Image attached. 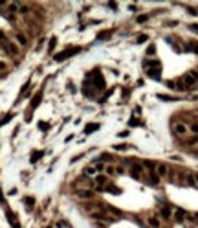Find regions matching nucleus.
I'll return each mask as SVG.
<instances>
[{
    "instance_id": "f257e3e1",
    "label": "nucleus",
    "mask_w": 198,
    "mask_h": 228,
    "mask_svg": "<svg viewBox=\"0 0 198 228\" xmlns=\"http://www.w3.org/2000/svg\"><path fill=\"white\" fill-rule=\"evenodd\" d=\"M79 50H81V48H70V50H64V52H61V53L55 55V61H64L68 57H72V55H75Z\"/></svg>"
},
{
    "instance_id": "f03ea898",
    "label": "nucleus",
    "mask_w": 198,
    "mask_h": 228,
    "mask_svg": "<svg viewBox=\"0 0 198 228\" xmlns=\"http://www.w3.org/2000/svg\"><path fill=\"white\" fill-rule=\"evenodd\" d=\"M167 173H169V168L165 164H158V165H156V175H158V177H165Z\"/></svg>"
},
{
    "instance_id": "7ed1b4c3",
    "label": "nucleus",
    "mask_w": 198,
    "mask_h": 228,
    "mask_svg": "<svg viewBox=\"0 0 198 228\" xmlns=\"http://www.w3.org/2000/svg\"><path fill=\"white\" fill-rule=\"evenodd\" d=\"M174 133L178 136H183V134H187V127L183 123H174Z\"/></svg>"
},
{
    "instance_id": "20e7f679",
    "label": "nucleus",
    "mask_w": 198,
    "mask_h": 228,
    "mask_svg": "<svg viewBox=\"0 0 198 228\" xmlns=\"http://www.w3.org/2000/svg\"><path fill=\"white\" fill-rule=\"evenodd\" d=\"M152 66H160V61L158 59H145L143 61V68H149V70H151Z\"/></svg>"
},
{
    "instance_id": "39448f33",
    "label": "nucleus",
    "mask_w": 198,
    "mask_h": 228,
    "mask_svg": "<svg viewBox=\"0 0 198 228\" xmlns=\"http://www.w3.org/2000/svg\"><path fill=\"white\" fill-rule=\"evenodd\" d=\"M4 48H6V52L11 53V55H17V53H18L17 44H13V43H6V44H4Z\"/></svg>"
},
{
    "instance_id": "423d86ee",
    "label": "nucleus",
    "mask_w": 198,
    "mask_h": 228,
    "mask_svg": "<svg viewBox=\"0 0 198 228\" xmlns=\"http://www.w3.org/2000/svg\"><path fill=\"white\" fill-rule=\"evenodd\" d=\"M77 197H79V199H88V201H90V199L94 197V191H90V190H81V191H77Z\"/></svg>"
},
{
    "instance_id": "0eeeda50",
    "label": "nucleus",
    "mask_w": 198,
    "mask_h": 228,
    "mask_svg": "<svg viewBox=\"0 0 198 228\" xmlns=\"http://www.w3.org/2000/svg\"><path fill=\"white\" fill-rule=\"evenodd\" d=\"M106 193H114V195H119V193H121V190L118 188V186H114V184H108V186H105V188H103Z\"/></svg>"
},
{
    "instance_id": "6e6552de",
    "label": "nucleus",
    "mask_w": 198,
    "mask_h": 228,
    "mask_svg": "<svg viewBox=\"0 0 198 228\" xmlns=\"http://www.w3.org/2000/svg\"><path fill=\"white\" fill-rule=\"evenodd\" d=\"M147 74H149V77H151V79H156V81H160V79H161V75H160V68H158V70H156V68H151V70H149Z\"/></svg>"
},
{
    "instance_id": "1a4fd4ad",
    "label": "nucleus",
    "mask_w": 198,
    "mask_h": 228,
    "mask_svg": "<svg viewBox=\"0 0 198 228\" xmlns=\"http://www.w3.org/2000/svg\"><path fill=\"white\" fill-rule=\"evenodd\" d=\"M112 33H114V30H106V31H101V33H97V40H106L108 37H112Z\"/></svg>"
},
{
    "instance_id": "9d476101",
    "label": "nucleus",
    "mask_w": 198,
    "mask_h": 228,
    "mask_svg": "<svg viewBox=\"0 0 198 228\" xmlns=\"http://www.w3.org/2000/svg\"><path fill=\"white\" fill-rule=\"evenodd\" d=\"M99 129V123H88V125L85 127V134H92L94 131Z\"/></svg>"
},
{
    "instance_id": "9b49d317",
    "label": "nucleus",
    "mask_w": 198,
    "mask_h": 228,
    "mask_svg": "<svg viewBox=\"0 0 198 228\" xmlns=\"http://www.w3.org/2000/svg\"><path fill=\"white\" fill-rule=\"evenodd\" d=\"M95 182H97L99 188H103V186L106 184V177L105 175H95Z\"/></svg>"
},
{
    "instance_id": "f8f14e48",
    "label": "nucleus",
    "mask_w": 198,
    "mask_h": 228,
    "mask_svg": "<svg viewBox=\"0 0 198 228\" xmlns=\"http://www.w3.org/2000/svg\"><path fill=\"white\" fill-rule=\"evenodd\" d=\"M183 217H185V212H183V210H176V212H174V219L178 221V223H182Z\"/></svg>"
},
{
    "instance_id": "ddd939ff",
    "label": "nucleus",
    "mask_w": 198,
    "mask_h": 228,
    "mask_svg": "<svg viewBox=\"0 0 198 228\" xmlns=\"http://www.w3.org/2000/svg\"><path fill=\"white\" fill-rule=\"evenodd\" d=\"M147 221H149V226H152V228H160V221H158V217H149Z\"/></svg>"
},
{
    "instance_id": "4468645a",
    "label": "nucleus",
    "mask_w": 198,
    "mask_h": 228,
    "mask_svg": "<svg viewBox=\"0 0 198 228\" xmlns=\"http://www.w3.org/2000/svg\"><path fill=\"white\" fill-rule=\"evenodd\" d=\"M86 175H97L95 165H88V168H85V177H86Z\"/></svg>"
},
{
    "instance_id": "2eb2a0df",
    "label": "nucleus",
    "mask_w": 198,
    "mask_h": 228,
    "mask_svg": "<svg viewBox=\"0 0 198 228\" xmlns=\"http://www.w3.org/2000/svg\"><path fill=\"white\" fill-rule=\"evenodd\" d=\"M17 40H18V44H20V46H26V44H28V39H26L22 33H17Z\"/></svg>"
},
{
    "instance_id": "dca6fc26",
    "label": "nucleus",
    "mask_w": 198,
    "mask_h": 228,
    "mask_svg": "<svg viewBox=\"0 0 198 228\" xmlns=\"http://www.w3.org/2000/svg\"><path fill=\"white\" fill-rule=\"evenodd\" d=\"M92 217L94 219H99V221H105L106 219V215H105V213H101V212H92ZM108 221V219H106Z\"/></svg>"
},
{
    "instance_id": "f3484780",
    "label": "nucleus",
    "mask_w": 198,
    "mask_h": 228,
    "mask_svg": "<svg viewBox=\"0 0 198 228\" xmlns=\"http://www.w3.org/2000/svg\"><path fill=\"white\" fill-rule=\"evenodd\" d=\"M40 98H42V94L39 92V94L35 96V98H33V101H31V109H35V107L39 105V103H40Z\"/></svg>"
},
{
    "instance_id": "a211bd4d",
    "label": "nucleus",
    "mask_w": 198,
    "mask_h": 228,
    "mask_svg": "<svg viewBox=\"0 0 198 228\" xmlns=\"http://www.w3.org/2000/svg\"><path fill=\"white\" fill-rule=\"evenodd\" d=\"M108 212L114 213V215H118V217H123V212H121V210H118V208H114V206H108Z\"/></svg>"
},
{
    "instance_id": "6ab92c4d",
    "label": "nucleus",
    "mask_w": 198,
    "mask_h": 228,
    "mask_svg": "<svg viewBox=\"0 0 198 228\" xmlns=\"http://www.w3.org/2000/svg\"><path fill=\"white\" fill-rule=\"evenodd\" d=\"M158 99H161V101H174L176 98H173V96H165V94H158Z\"/></svg>"
},
{
    "instance_id": "aec40b11",
    "label": "nucleus",
    "mask_w": 198,
    "mask_h": 228,
    "mask_svg": "<svg viewBox=\"0 0 198 228\" xmlns=\"http://www.w3.org/2000/svg\"><path fill=\"white\" fill-rule=\"evenodd\" d=\"M128 147H130L128 143H118V146H114V149H116V151H127Z\"/></svg>"
},
{
    "instance_id": "412c9836",
    "label": "nucleus",
    "mask_w": 198,
    "mask_h": 228,
    "mask_svg": "<svg viewBox=\"0 0 198 228\" xmlns=\"http://www.w3.org/2000/svg\"><path fill=\"white\" fill-rule=\"evenodd\" d=\"M183 81H185V85H193L194 83V77L191 74H187V75H183Z\"/></svg>"
},
{
    "instance_id": "4be33fe9",
    "label": "nucleus",
    "mask_w": 198,
    "mask_h": 228,
    "mask_svg": "<svg viewBox=\"0 0 198 228\" xmlns=\"http://www.w3.org/2000/svg\"><path fill=\"white\" fill-rule=\"evenodd\" d=\"M143 165H145V168H147L149 171H154V168H156V165H154V162H151V160H145V162H143Z\"/></svg>"
},
{
    "instance_id": "5701e85b",
    "label": "nucleus",
    "mask_w": 198,
    "mask_h": 228,
    "mask_svg": "<svg viewBox=\"0 0 198 228\" xmlns=\"http://www.w3.org/2000/svg\"><path fill=\"white\" fill-rule=\"evenodd\" d=\"M128 125H130V127H138V125H141V121L138 118H132L130 121H128Z\"/></svg>"
},
{
    "instance_id": "b1692460",
    "label": "nucleus",
    "mask_w": 198,
    "mask_h": 228,
    "mask_svg": "<svg viewBox=\"0 0 198 228\" xmlns=\"http://www.w3.org/2000/svg\"><path fill=\"white\" fill-rule=\"evenodd\" d=\"M154 53H156V46H154V44H151V46L147 48V55H154Z\"/></svg>"
},
{
    "instance_id": "393cba45",
    "label": "nucleus",
    "mask_w": 198,
    "mask_h": 228,
    "mask_svg": "<svg viewBox=\"0 0 198 228\" xmlns=\"http://www.w3.org/2000/svg\"><path fill=\"white\" fill-rule=\"evenodd\" d=\"M161 217L169 219V217H171V210H169V208H163V210H161Z\"/></svg>"
},
{
    "instance_id": "a878e982",
    "label": "nucleus",
    "mask_w": 198,
    "mask_h": 228,
    "mask_svg": "<svg viewBox=\"0 0 198 228\" xmlns=\"http://www.w3.org/2000/svg\"><path fill=\"white\" fill-rule=\"evenodd\" d=\"M40 156H42V151H39V153H33V155H31V162H35L37 158H40Z\"/></svg>"
},
{
    "instance_id": "bb28decb",
    "label": "nucleus",
    "mask_w": 198,
    "mask_h": 228,
    "mask_svg": "<svg viewBox=\"0 0 198 228\" xmlns=\"http://www.w3.org/2000/svg\"><path fill=\"white\" fill-rule=\"evenodd\" d=\"M55 44H57V39H55V37H51V39H50V52L53 50V48H55Z\"/></svg>"
},
{
    "instance_id": "cd10ccee",
    "label": "nucleus",
    "mask_w": 198,
    "mask_h": 228,
    "mask_svg": "<svg viewBox=\"0 0 198 228\" xmlns=\"http://www.w3.org/2000/svg\"><path fill=\"white\" fill-rule=\"evenodd\" d=\"M147 40H149V37H147V35H140V37H138V44H141V43H147Z\"/></svg>"
},
{
    "instance_id": "c85d7f7f",
    "label": "nucleus",
    "mask_w": 198,
    "mask_h": 228,
    "mask_svg": "<svg viewBox=\"0 0 198 228\" xmlns=\"http://www.w3.org/2000/svg\"><path fill=\"white\" fill-rule=\"evenodd\" d=\"M95 169H97V171H105V164H101V162H95Z\"/></svg>"
},
{
    "instance_id": "c756f323",
    "label": "nucleus",
    "mask_w": 198,
    "mask_h": 228,
    "mask_svg": "<svg viewBox=\"0 0 198 228\" xmlns=\"http://www.w3.org/2000/svg\"><path fill=\"white\" fill-rule=\"evenodd\" d=\"M147 18H149V15H140V17H138V18H136V20H138V22L141 24V22H145V20H147Z\"/></svg>"
},
{
    "instance_id": "7c9ffc66",
    "label": "nucleus",
    "mask_w": 198,
    "mask_h": 228,
    "mask_svg": "<svg viewBox=\"0 0 198 228\" xmlns=\"http://www.w3.org/2000/svg\"><path fill=\"white\" fill-rule=\"evenodd\" d=\"M24 201H26V204H30V206H33V204H35V199H31V197H26Z\"/></svg>"
},
{
    "instance_id": "2f4dec72",
    "label": "nucleus",
    "mask_w": 198,
    "mask_h": 228,
    "mask_svg": "<svg viewBox=\"0 0 198 228\" xmlns=\"http://www.w3.org/2000/svg\"><path fill=\"white\" fill-rule=\"evenodd\" d=\"M9 120H11V114H8V116H6V118H4L2 121H0V125H4V123H8Z\"/></svg>"
},
{
    "instance_id": "473e14b6",
    "label": "nucleus",
    "mask_w": 198,
    "mask_h": 228,
    "mask_svg": "<svg viewBox=\"0 0 198 228\" xmlns=\"http://www.w3.org/2000/svg\"><path fill=\"white\" fill-rule=\"evenodd\" d=\"M105 169H106V173H108V175H114V171H116L112 165H108V168H105Z\"/></svg>"
},
{
    "instance_id": "72a5a7b5",
    "label": "nucleus",
    "mask_w": 198,
    "mask_h": 228,
    "mask_svg": "<svg viewBox=\"0 0 198 228\" xmlns=\"http://www.w3.org/2000/svg\"><path fill=\"white\" fill-rule=\"evenodd\" d=\"M187 182H189L191 186H194V184H196V180H194V178H193V177H191V175L187 177Z\"/></svg>"
},
{
    "instance_id": "f704fd0d",
    "label": "nucleus",
    "mask_w": 198,
    "mask_h": 228,
    "mask_svg": "<svg viewBox=\"0 0 198 228\" xmlns=\"http://www.w3.org/2000/svg\"><path fill=\"white\" fill-rule=\"evenodd\" d=\"M167 87H169V88H174L176 83H174V81H167Z\"/></svg>"
},
{
    "instance_id": "c9c22d12",
    "label": "nucleus",
    "mask_w": 198,
    "mask_h": 228,
    "mask_svg": "<svg viewBox=\"0 0 198 228\" xmlns=\"http://www.w3.org/2000/svg\"><path fill=\"white\" fill-rule=\"evenodd\" d=\"M39 127H40V129H42V131H46V129H48V127H50V125H48V123H39Z\"/></svg>"
},
{
    "instance_id": "e433bc0d",
    "label": "nucleus",
    "mask_w": 198,
    "mask_h": 228,
    "mask_svg": "<svg viewBox=\"0 0 198 228\" xmlns=\"http://www.w3.org/2000/svg\"><path fill=\"white\" fill-rule=\"evenodd\" d=\"M119 136H121V138H125V136H128V131H121V133H119Z\"/></svg>"
},
{
    "instance_id": "4c0bfd02",
    "label": "nucleus",
    "mask_w": 198,
    "mask_h": 228,
    "mask_svg": "<svg viewBox=\"0 0 198 228\" xmlns=\"http://www.w3.org/2000/svg\"><path fill=\"white\" fill-rule=\"evenodd\" d=\"M191 30H193V31H196V33H198V24H191Z\"/></svg>"
},
{
    "instance_id": "58836bf2",
    "label": "nucleus",
    "mask_w": 198,
    "mask_h": 228,
    "mask_svg": "<svg viewBox=\"0 0 198 228\" xmlns=\"http://www.w3.org/2000/svg\"><path fill=\"white\" fill-rule=\"evenodd\" d=\"M191 129H193V131H194V133H198V123H194V125H193V127H191Z\"/></svg>"
},
{
    "instance_id": "ea45409f",
    "label": "nucleus",
    "mask_w": 198,
    "mask_h": 228,
    "mask_svg": "<svg viewBox=\"0 0 198 228\" xmlns=\"http://www.w3.org/2000/svg\"><path fill=\"white\" fill-rule=\"evenodd\" d=\"M0 70H6V63H0Z\"/></svg>"
},
{
    "instance_id": "a19ab883",
    "label": "nucleus",
    "mask_w": 198,
    "mask_h": 228,
    "mask_svg": "<svg viewBox=\"0 0 198 228\" xmlns=\"http://www.w3.org/2000/svg\"><path fill=\"white\" fill-rule=\"evenodd\" d=\"M0 39H6V35H4V31H0Z\"/></svg>"
},
{
    "instance_id": "79ce46f5",
    "label": "nucleus",
    "mask_w": 198,
    "mask_h": 228,
    "mask_svg": "<svg viewBox=\"0 0 198 228\" xmlns=\"http://www.w3.org/2000/svg\"><path fill=\"white\" fill-rule=\"evenodd\" d=\"M196 180H198V175H196Z\"/></svg>"
}]
</instances>
